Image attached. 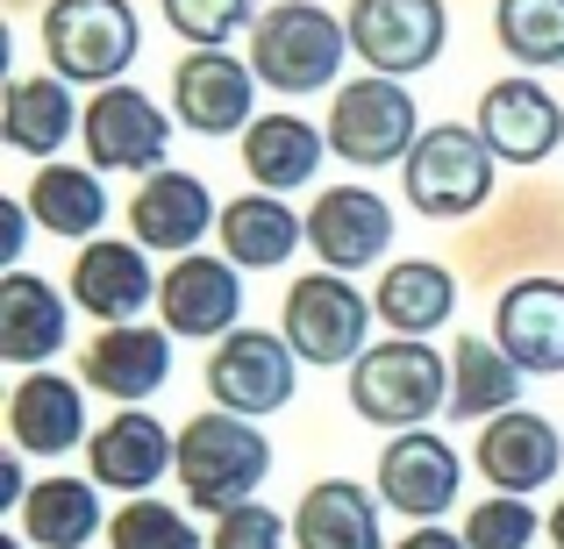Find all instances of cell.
Masks as SVG:
<instances>
[{"label":"cell","mask_w":564,"mask_h":549,"mask_svg":"<svg viewBox=\"0 0 564 549\" xmlns=\"http://www.w3.org/2000/svg\"><path fill=\"white\" fill-rule=\"evenodd\" d=\"M344 51H350V29L315 0H279L250 29V72H258V86H272L286 100L329 94L336 72H344Z\"/></svg>","instance_id":"1"},{"label":"cell","mask_w":564,"mask_h":549,"mask_svg":"<svg viewBox=\"0 0 564 549\" xmlns=\"http://www.w3.org/2000/svg\"><path fill=\"white\" fill-rule=\"evenodd\" d=\"M264 471H272V442H264L258 421H243V414L207 407V414H193L180 428V493L200 514L243 507V499L264 485Z\"/></svg>","instance_id":"2"},{"label":"cell","mask_w":564,"mask_h":549,"mask_svg":"<svg viewBox=\"0 0 564 549\" xmlns=\"http://www.w3.org/2000/svg\"><path fill=\"white\" fill-rule=\"evenodd\" d=\"M350 407L372 428H422L436 407H451V358H436L414 336H393V343H372L358 364H350Z\"/></svg>","instance_id":"3"},{"label":"cell","mask_w":564,"mask_h":549,"mask_svg":"<svg viewBox=\"0 0 564 549\" xmlns=\"http://www.w3.org/2000/svg\"><path fill=\"white\" fill-rule=\"evenodd\" d=\"M43 51L65 86H122V72L143 51V22L129 0H51Z\"/></svg>","instance_id":"4"},{"label":"cell","mask_w":564,"mask_h":549,"mask_svg":"<svg viewBox=\"0 0 564 549\" xmlns=\"http://www.w3.org/2000/svg\"><path fill=\"white\" fill-rule=\"evenodd\" d=\"M494 143L479 136V129L465 122H436L422 129V143H414V157L400 165V179H408V207L429 221H465L479 215L486 200H494Z\"/></svg>","instance_id":"5"},{"label":"cell","mask_w":564,"mask_h":549,"mask_svg":"<svg viewBox=\"0 0 564 549\" xmlns=\"http://www.w3.org/2000/svg\"><path fill=\"white\" fill-rule=\"evenodd\" d=\"M414 143H422V114H414L408 79H344L329 100V151L350 157V165L379 172V165H408Z\"/></svg>","instance_id":"6"},{"label":"cell","mask_w":564,"mask_h":549,"mask_svg":"<svg viewBox=\"0 0 564 549\" xmlns=\"http://www.w3.org/2000/svg\"><path fill=\"white\" fill-rule=\"evenodd\" d=\"M372 315H379V307L365 300L344 272H301L286 286V315H279V329H286V343H293L301 364H358L365 350H372V343H365Z\"/></svg>","instance_id":"7"},{"label":"cell","mask_w":564,"mask_h":549,"mask_svg":"<svg viewBox=\"0 0 564 549\" xmlns=\"http://www.w3.org/2000/svg\"><path fill=\"white\" fill-rule=\"evenodd\" d=\"M344 29H350V51L379 79H414L451 43V8L443 0H350Z\"/></svg>","instance_id":"8"},{"label":"cell","mask_w":564,"mask_h":549,"mask_svg":"<svg viewBox=\"0 0 564 549\" xmlns=\"http://www.w3.org/2000/svg\"><path fill=\"white\" fill-rule=\"evenodd\" d=\"M207 393H215L221 414H243V421L279 414L301 393V358H293V343L272 336V329H236L207 350Z\"/></svg>","instance_id":"9"},{"label":"cell","mask_w":564,"mask_h":549,"mask_svg":"<svg viewBox=\"0 0 564 549\" xmlns=\"http://www.w3.org/2000/svg\"><path fill=\"white\" fill-rule=\"evenodd\" d=\"M86 157H94V172H165V151H172V114L158 108L143 86H100L94 100H86Z\"/></svg>","instance_id":"10"},{"label":"cell","mask_w":564,"mask_h":549,"mask_svg":"<svg viewBox=\"0 0 564 549\" xmlns=\"http://www.w3.org/2000/svg\"><path fill=\"white\" fill-rule=\"evenodd\" d=\"M172 114L193 136H236L258 122V72L236 51H186L172 65Z\"/></svg>","instance_id":"11"},{"label":"cell","mask_w":564,"mask_h":549,"mask_svg":"<svg viewBox=\"0 0 564 549\" xmlns=\"http://www.w3.org/2000/svg\"><path fill=\"white\" fill-rule=\"evenodd\" d=\"M457 485H465V464L436 428H408V436H393L379 450V499L422 528L457 507Z\"/></svg>","instance_id":"12"},{"label":"cell","mask_w":564,"mask_h":549,"mask_svg":"<svg viewBox=\"0 0 564 549\" xmlns=\"http://www.w3.org/2000/svg\"><path fill=\"white\" fill-rule=\"evenodd\" d=\"M307 243H315L322 272H365L393 250V207L372 186H329L307 207Z\"/></svg>","instance_id":"13"},{"label":"cell","mask_w":564,"mask_h":549,"mask_svg":"<svg viewBox=\"0 0 564 549\" xmlns=\"http://www.w3.org/2000/svg\"><path fill=\"white\" fill-rule=\"evenodd\" d=\"M207 229H221V207L193 172L165 165V172H151V179L137 186V200H129V243H143V250L193 257V243H200Z\"/></svg>","instance_id":"14"},{"label":"cell","mask_w":564,"mask_h":549,"mask_svg":"<svg viewBox=\"0 0 564 549\" xmlns=\"http://www.w3.org/2000/svg\"><path fill=\"white\" fill-rule=\"evenodd\" d=\"M158 286H165V278L151 272L143 243H115V235L86 243L79 264H72V307H86L100 329H122V321H137L143 307L158 300Z\"/></svg>","instance_id":"15"},{"label":"cell","mask_w":564,"mask_h":549,"mask_svg":"<svg viewBox=\"0 0 564 549\" xmlns=\"http://www.w3.org/2000/svg\"><path fill=\"white\" fill-rule=\"evenodd\" d=\"M86 464H94V485L151 493L165 471H180V436L143 407H115V421H100L86 442Z\"/></svg>","instance_id":"16"},{"label":"cell","mask_w":564,"mask_h":549,"mask_svg":"<svg viewBox=\"0 0 564 549\" xmlns=\"http://www.w3.org/2000/svg\"><path fill=\"white\" fill-rule=\"evenodd\" d=\"M158 315H165L172 336H200V343H221L236 336V315H243V278H236L229 257H180L158 286Z\"/></svg>","instance_id":"17"},{"label":"cell","mask_w":564,"mask_h":549,"mask_svg":"<svg viewBox=\"0 0 564 549\" xmlns=\"http://www.w3.org/2000/svg\"><path fill=\"white\" fill-rule=\"evenodd\" d=\"M479 136L508 165H543L564 143V100L536 79H494L479 100Z\"/></svg>","instance_id":"18"},{"label":"cell","mask_w":564,"mask_h":549,"mask_svg":"<svg viewBox=\"0 0 564 549\" xmlns=\"http://www.w3.org/2000/svg\"><path fill=\"white\" fill-rule=\"evenodd\" d=\"M494 343L522 371L557 378L564 371V278H551V272L514 278V286L500 293V307H494Z\"/></svg>","instance_id":"19"},{"label":"cell","mask_w":564,"mask_h":549,"mask_svg":"<svg viewBox=\"0 0 564 549\" xmlns=\"http://www.w3.org/2000/svg\"><path fill=\"white\" fill-rule=\"evenodd\" d=\"M8 436L14 457H65L86 450V385H72L65 371H29L8 393Z\"/></svg>","instance_id":"20"},{"label":"cell","mask_w":564,"mask_h":549,"mask_svg":"<svg viewBox=\"0 0 564 549\" xmlns=\"http://www.w3.org/2000/svg\"><path fill=\"white\" fill-rule=\"evenodd\" d=\"M557 464H564V428L543 421V414L514 407V414H500V421L479 428V471H486V479H494L508 499L543 493V485L557 479Z\"/></svg>","instance_id":"21"},{"label":"cell","mask_w":564,"mask_h":549,"mask_svg":"<svg viewBox=\"0 0 564 549\" xmlns=\"http://www.w3.org/2000/svg\"><path fill=\"white\" fill-rule=\"evenodd\" d=\"M79 371H86L94 393L115 399V407H143V399L172 378V336L165 329H137V321L100 329L94 343H86V364Z\"/></svg>","instance_id":"22"},{"label":"cell","mask_w":564,"mask_h":549,"mask_svg":"<svg viewBox=\"0 0 564 549\" xmlns=\"http://www.w3.org/2000/svg\"><path fill=\"white\" fill-rule=\"evenodd\" d=\"M65 336H72V307L57 300L51 278L8 272V286H0V358L43 371V358L65 350Z\"/></svg>","instance_id":"23"},{"label":"cell","mask_w":564,"mask_h":549,"mask_svg":"<svg viewBox=\"0 0 564 549\" xmlns=\"http://www.w3.org/2000/svg\"><path fill=\"white\" fill-rule=\"evenodd\" d=\"M322 151H329V129L301 122V114H258L243 129V172L258 179V193H279V200L315 179Z\"/></svg>","instance_id":"24"},{"label":"cell","mask_w":564,"mask_h":549,"mask_svg":"<svg viewBox=\"0 0 564 549\" xmlns=\"http://www.w3.org/2000/svg\"><path fill=\"white\" fill-rule=\"evenodd\" d=\"M301 243H307V221L279 193H236L221 207V250H229L236 272H279Z\"/></svg>","instance_id":"25"},{"label":"cell","mask_w":564,"mask_h":549,"mask_svg":"<svg viewBox=\"0 0 564 549\" xmlns=\"http://www.w3.org/2000/svg\"><path fill=\"white\" fill-rule=\"evenodd\" d=\"M293 549H386L379 499L350 479H322L293 507Z\"/></svg>","instance_id":"26"},{"label":"cell","mask_w":564,"mask_h":549,"mask_svg":"<svg viewBox=\"0 0 564 549\" xmlns=\"http://www.w3.org/2000/svg\"><path fill=\"white\" fill-rule=\"evenodd\" d=\"M72 129H86V114L72 108V86L57 79V72L8 86V108H0V143H8V151H22V157H57Z\"/></svg>","instance_id":"27"},{"label":"cell","mask_w":564,"mask_h":549,"mask_svg":"<svg viewBox=\"0 0 564 549\" xmlns=\"http://www.w3.org/2000/svg\"><path fill=\"white\" fill-rule=\"evenodd\" d=\"M372 307H379V321L393 336H414V343H422L429 329H443V321L457 315V278L443 272V264H429V257H400V264L379 272Z\"/></svg>","instance_id":"28"},{"label":"cell","mask_w":564,"mask_h":549,"mask_svg":"<svg viewBox=\"0 0 564 549\" xmlns=\"http://www.w3.org/2000/svg\"><path fill=\"white\" fill-rule=\"evenodd\" d=\"M514 393H522V364L494 336H457V358H451V414L457 421H500V414H514Z\"/></svg>","instance_id":"29"},{"label":"cell","mask_w":564,"mask_h":549,"mask_svg":"<svg viewBox=\"0 0 564 549\" xmlns=\"http://www.w3.org/2000/svg\"><path fill=\"white\" fill-rule=\"evenodd\" d=\"M29 215L51 235H79V243H100V221H108V186H100L94 165H43L29 179Z\"/></svg>","instance_id":"30"},{"label":"cell","mask_w":564,"mask_h":549,"mask_svg":"<svg viewBox=\"0 0 564 549\" xmlns=\"http://www.w3.org/2000/svg\"><path fill=\"white\" fill-rule=\"evenodd\" d=\"M22 528L36 549H86L100 536V493L94 479H43L22 499Z\"/></svg>","instance_id":"31"},{"label":"cell","mask_w":564,"mask_h":549,"mask_svg":"<svg viewBox=\"0 0 564 549\" xmlns=\"http://www.w3.org/2000/svg\"><path fill=\"white\" fill-rule=\"evenodd\" d=\"M494 36L514 65L557 72L564 65V0H494Z\"/></svg>","instance_id":"32"},{"label":"cell","mask_w":564,"mask_h":549,"mask_svg":"<svg viewBox=\"0 0 564 549\" xmlns=\"http://www.w3.org/2000/svg\"><path fill=\"white\" fill-rule=\"evenodd\" d=\"M172 22V36H186L193 51H221L236 29L264 22V0H158Z\"/></svg>","instance_id":"33"},{"label":"cell","mask_w":564,"mask_h":549,"mask_svg":"<svg viewBox=\"0 0 564 549\" xmlns=\"http://www.w3.org/2000/svg\"><path fill=\"white\" fill-rule=\"evenodd\" d=\"M108 542L115 549H200V528L172 499H129V507H115Z\"/></svg>","instance_id":"34"},{"label":"cell","mask_w":564,"mask_h":549,"mask_svg":"<svg viewBox=\"0 0 564 549\" xmlns=\"http://www.w3.org/2000/svg\"><path fill=\"white\" fill-rule=\"evenodd\" d=\"M536 507L529 499H479V507L465 514V549H529L536 542Z\"/></svg>","instance_id":"35"},{"label":"cell","mask_w":564,"mask_h":549,"mask_svg":"<svg viewBox=\"0 0 564 549\" xmlns=\"http://www.w3.org/2000/svg\"><path fill=\"white\" fill-rule=\"evenodd\" d=\"M215 549H286V521L264 499H243L215 521Z\"/></svg>","instance_id":"36"},{"label":"cell","mask_w":564,"mask_h":549,"mask_svg":"<svg viewBox=\"0 0 564 549\" xmlns=\"http://www.w3.org/2000/svg\"><path fill=\"white\" fill-rule=\"evenodd\" d=\"M22 243H29V200H0V257L22 272Z\"/></svg>","instance_id":"37"},{"label":"cell","mask_w":564,"mask_h":549,"mask_svg":"<svg viewBox=\"0 0 564 549\" xmlns=\"http://www.w3.org/2000/svg\"><path fill=\"white\" fill-rule=\"evenodd\" d=\"M400 549H465V536H451V528H414V536H400Z\"/></svg>","instance_id":"38"},{"label":"cell","mask_w":564,"mask_h":549,"mask_svg":"<svg viewBox=\"0 0 564 549\" xmlns=\"http://www.w3.org/2000/svg\"><path fill=\"white\" fill-rule=\"evenodd\" d=\"M0 493H8V507H22V499H29V479H22V457H8V464H0Z\"/></svg>","instance_id":"39"},{"label":"cell","mask_w":564,"mask_h":549,"mask_svg":"<svg viewBox=\"0 0 564 549\" xmlns=\"http://www.w3.org/2000/svg\"><path fill=\"white\" fill-rule=\"evenodd\" d=\"M543 528H551V542L564 549V499H557V507H551V521H543Z\"/></svg>","instance_id":"40"},{"label":"cell","mask_w":564,"mask_h":549,"mask_svg":"<svg viewBox=\"0 0 564 549\" xmlns=\"http://www.w3.org/2000/svg\"><path fill=\"white\" fill-rule=\"evenodd\" d=\"M0 549H22V542H0Z\"/></svg>","instance_id":"41"}]
</instances>
